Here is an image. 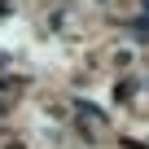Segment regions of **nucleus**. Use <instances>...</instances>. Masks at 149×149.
Instances as JSON below:
<instances>
[{
    "label": "nucleus",
    "instance_id": "nucleus-1",
    "mask_svg": "<svg viewBox=\"0 0 149 149\" xmlns=\"http://www.w3.org/2000/svg\"><path fill=\"white\" fill-rule=\"evenodd\" d=\"M9 9H13V5H9V0H0V13H9Z\"/></svg>",
    "mask_w": 149,
    "mask_h": 149
}]
</instances>
